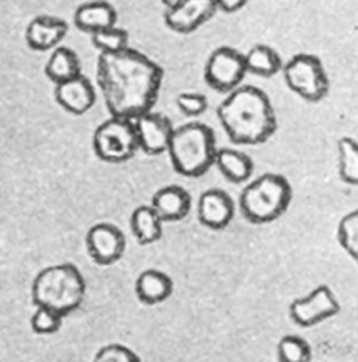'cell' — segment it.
<instances>
[{"mask_svg":"<svg viewBox=\"0 0 358 362\" xmlns=\"http://www.w3.org/2000/svg\"><path fill=\"white\" fill-rule=\"evenodd\" d=\"M279 362H310L311 348L308 342L299 335H284L276 348Z\"/></svg>","mask_w":358,"mask_h":362,"instance_id":"d4e9b609","label":"cell"},{"mask_svg":"<svg viewBox=\"0 0 358 362\" xmlns=\"http://www.w3.org/2000/svg\"><path fill=\"white\" fill-rule=\"evenodd\" d=\"M130 229L140 245H150L161 238L163 221L151 205H140L130 215Z\"/></svg>","mask_w":358,"mask_h":362,"instance_id":"7402d4cb","label":"cell"},{"mask_svg":"<svg viewBox=\"0 0 358 362\" xmlns=\"http://www.w3.org/2000/svg\"><path fill=\"white\" fill-rule=\"evenodd\" d=\"M117 23L116 8L106 0H92L81 3L74 13V24L78 30L89 35L100 30L115 27Z\"/></svg>","mask_w":358,"mask_h":362,"instance_id":"2e32d148","label":"cell"},{"mask_svg":"<svg viewBox=\"0 0 358 362\" xmlns=\"http://www.w3.org/2000/svg\"><path fill=\"white\" fill-rule=\"evenodd\" d=\"M67 33L68 24L65 20L50 14H41L27 24L24 38L33 51L45 52L59 47Z\"/></svg>","mask_w":358,"mask_h":362,"instance_id":"4fadbf2b","label":"cell"},{"mask_svg":"<svg viewBox=\"0 0 358 362\" xmlns=\"http://www.w3.org/2000/svg\"><path fill=\"white\" fill-rule=\"evenodd\" d=\"M44 72L54 85H58L81 75V62L74 49L68 47H57L51 51Z\"/></svg>","mask_w":358,"mask_h":362,"instance_id":"ffe728a7","label":"cell"},{"mask_svg":"<svg viewBox=\"0 0 358 362\" xmlns=\"http://www.w3.org/2000/svg\"><path fill=\"white\" fill-rule=\"evenodd\" d=\"M55 102L68 113L81 116L89 112L96 102V90L91 81L82 74L55 85Z\"/></svg>","mask_w":358,"mask_h":362,"instance_id":"5bb4252c","label":"cell"},{"mask_svg":"<svg viewBox=\"0 0 358 362\" xmlns=\"http://www.w3.org/2000/svg\"><path fill=\"white\" fill-rule=\"evenodd\" d=\"M338 175L342 182L358 185V141L344 136L337 143Z\"/></svg>","mask_w":358,"mask_h":362,"instance_id":"603a6c76","label":"cell"},{"mask_svg":"<svg viewBox=\"0 0 358 362\" xmlns=\"http://www.w3.org/2000/svg\"><path fill=\"white\" fill-rule=\"evenodd\" d=\"M163 3V6L166 7V10H170V8H174L177 6H180L184 0H160Z\"/></svg>","mask_w":358,"mask_h":362,"instance_id":"4dcf8cb0","label":"cell"},{"mask_svg":"<svg viewBox=\"0 0 358 362\" xmlns=\"http://www.w3.org/2000/svg\"><path fill=\"white\" fill-rule=\"evenodd\" d=\"M163 78V68L134 48L98 55L96 82L112 117L134 120L153 110Z\"/></svg>","mask_w":358,"mask_h":362,"instance_id":"6da1fadb","label":"cell"},{"mask_svg":"<svg viewBox=\"0 0 358 362\" xmlns=\"http://www.w3.org/2000/svg\"><path fill=\"white\" fill-rule=\"evenodd\" d=\"M150 205L163 222H175L188 215L191 197L180 185H166L154 192Z\"/></svg>","mask_w":358,"mask_h":362,"instance_id":"e0dca14e","label":"cell"},{"mask_svg":"<svg viewBox=\"0 0 358 362\" xmlns=\"http://www.w3.org/2000/svg\"><path fill=\"white\" fill-rule=\"evenodd\" d=\"M235 214V205L228 192L219 188L204 191L198 198L197 216L198 221L214 230L226 228Z\"/></svg>","mask_w":358,"mask_h":362,"instance_id":"9a60e30c","label":"cell"},{"mask_svg":"<svg viewBox=\"0 0 358 362\" xmlns=\"http://www.w3.org/2000/svg\"><path fill=\"white\" fill-rule=\"evenodd\" d=\"M86 249L95 263L109 266L123 256L126 238L116 225L99 222L91 226L86 233Z\"/></svg>","mask_w":358,"mask_h":362,"instance_id":"8fae6325","label":"cell"},{"mask_svg":"<svg viewBox=\"0 0 358 362\" xmlns=\"http://www.w3.org/2000/svg\"><path fill=\"white\" fill-rule=\"evenodd\" d=\"M86 284L74 263H61L42 269L31 286L33 303L51 310L62 318L79 308L85 297Z\"/></svg>","mask_w":358,"mask_h":362,"instance_id":"3957f363","label":"cell"},{"mask_svg":"<svg viewBox=\"0 0 358 362\" xmlns=\"http://www.w3.org/2000/svg\"><path fill=\"white\" fill-rule=\"evenodd\" d=\"M92 45L99 54H115L129 47V33L117 25L91 34Z\"/></svg>","mask_w":358,"mask_h":362,"instance_id":"cb8c5ba5","label":"cell"},{"mask_svg":"<svg viewBox=\"0 0 358 362\" xmlns=\"http://www.w3.org/2000/svg\"><path fill=\"white\" fill-rule=\"evenodd\" d=\"M134 291L137 298L147 305H154L167 300L173 293V280L160 270L147 269L136 280Z\"/></svg>","mask_w":358,"mask_h":362,"instance_id":"ac0fdd59","label":"cell"},{"mask_svg":"<svg viewBox=\"0 0 358 362\" xmlns=\"http://www.w3.org/2000/svg\"><path fill=\"white\" fill-rule=\"evenodd\" d=\"M337 239L341 247L358 263V209L341 218L337 228Z\"/></svg>","mask_w":358,"mask_h":362,"instance_id":"484cf974","label":"cell"},{"mask_svg":"<svg viewBox=\"0 0 358 362\" xmlns=\"http://www.w3.org/2000/svg\"><path fill=\"white\" fill-rule=\"evenodd\" d=\"M216 116L235 144H262L277 130L276 112L267 93L252 85L231 90L219 103Z\"/></svg>","mask_w":358,"mask_h":362,"instance_id":"7a4b0ae2","label":"cell"},{"mask_svg":"<svg viewBox=\"0 0 358 362\" xmlns=\"http://www.w3.org/2000/svg\"><path fill=\"white\" fill-rule=\"evenodd\" d=\"M133 126L139 150L150 156L167 153L174 132V126L167 116L150 110L136 117Z\"/></svg>","mask_w":358,"mask_h":362,"instance_id":"30bf717a","label":"cell"},{"mask_svg":"<svg viewBox=\"0 0 358 362\" xmlns=\"http://www.w3.org/2000/svg\"><path fill=\"white\" fill-rule=\"evenodd\" d=\"M61 324V315L42 307H37L35 313L31 317V328L37 334H54L59 329Z\"/></svg>","mask_w":358,"mask_h":362,"instance_id":"83f0119b","label":"cell"},{"mask_svg":"<svg viewBox=\"0 0 358 362\" xmlns=\"http://www.w3.org/2000/svg\"><path fill=\"white\" fill-rule=\"evenodd\" d=\"M246 74L250 72L256 76L270 78L283 68L280 54L267 44H256L243 54Z\"/></svg>","mask_w":358,"mask_h":362,"instance_id":"44dd1931","label":"cell"},{"mask_svg":"<svg viewBox=\"0 0 358 362\" xmlns=\"http://www.w3.org/2000/svg\"><path fill=\"white\" fill-rule=\"evenodd\" d=\"M218 11L214 0H184L164 11L166 25L178 34H190L209 21Z\"/></svg>","mask_w":358,"mask_h":362,"instance_id":"7c38bea8","label":"cell"},{"mask_svg":"<svg viewBox=\"0 0 358 362\" xmlns=\"http://www.w3.org/2000/svg\"><path fill=\"white\" fill-rule=\"evenodd\" d=\"M340 311V303L331 288L325 284L316 287L304 297H299L289 305L291 321L303 328L320 324Z\"/></svg>","mask_w":358,"mask_h":362,"instance_id":"9c48e42d","label":"cell"},{"mask_svg":"<svg viewBox=\"0 0 358 362\" xmlns=\"http://www.w3.org/2000/svg\"><path fill=\"white\" fill-rule=\"evenodd\" d=\"M290 201V182L280 174L266 173L242 189L239 206L249 222L260 225L280 218L289 208Z\"/></svg>","mask_w":358,"mask_h":362,"instance_id":"5b68a950","label":"cell"},{"mask_svg":"<svg viewBox=\"0 0 358 362\" xmlns=\"http://www.w3.org/2000/svg\"><path fill=\"white\" fill-rule=\"evenodd\" d=\"M246 75L243 54L232 47L215 48L204 66V79L216 92H231L241 86Z\"/></svg>","mask_w":358,"mask_h":362,"instance_id":"ba28073f","label":"cell"},{"mask_svg":"<svg viewBox=\"0 0 358 362\" xmlns=\"http://www.w3.org/2000/svg\"><path fill=\"white\" fill-rule=\"evenodd\" d=\"M216 143L212 129L200 122L174 127L167 154L173 168L184 177H201L214 165Z\"/></svg>","mask_w":358,"mask_h":362,"instance_id":"277c9868","label":"cell"},{"mask_svg":"<svg viewBox=\"0 0 358 362\" xmlns=\"http://www.w3.org/2000/svg\"><path fill=\"white\" fill-rule=\"evenodd\" d=\"M214 3L224 13H236L246 6L248 0H214Z\"/></svg>","mask_w":358,"mask_h":362,"instance_id":"f546056e","label":"cell"},{"mask_svg":"<svg viewBox=\"0 0 358 362\" xmlns=\"http://www.w3.org/2000/svg\"><path fill=\"white\" fill-rule=\"evenodd\" d=\"M92 362H142L140 358L127 346L109 344L102 346Z\"/></svg>","mask_w":358,"mask_h":362,"instance_id":"f1b7e54d","label":"cell"},{"mask_svg":"<svg viewBox=\"0 0 358 362\" xmlns=\"http://www.w3.org/2000/svg\"><path fill=\"white\" fill-rule=\"evenodd\" d=\"M175 105L183 115H185L188 117H197V116H201L207 110L208 100L204 93L181 92L175 98Z\"/></svg>","mask_w":358,"mask_h":362,"instance_id":"4316f807","label":"cell"},{"mask_svg":"<svg viewBox=\"0 0 358 362\" xmlns=\"http://www.w3.org/2000/svg\"><path fill=\"white\" fill-rule=\"evenodd\" d=\"M286 86L299 98L316 103L323 100L330 90V79L323 61L313 54L293 55L282 68Z\"/></svg>","mask_w":358,"mask_h":362,"instance_id":"8992f818","label":"cell"},{"mask_svg":"<svg viewBox=\"0 0 358 362\" xmlns=\"http://www.w3.org/2000/svg\"><path fill=\"white\" fill-rule=\"evenodd\" d=\"M92 148L95 156L109 164L130 160L139 150L133 120L109 117L93 132Z\"/></svg>","mask_w":358,"mask_h":362,"instance_id":"52a82bcc","label":"cell"},{"mask_svg":"<svg viewBox=\"0 0 358 362\" xmlns=\"http://www.w3.org/2000/svg\"><path fill=\"white\" fill-rule=\"evenodd\" d=\"M214 165L219 170V173L233 184L245 182L253 173V161L252 158L233 148H218Z\"/></svg>","mask_w":358,"mask_h":362,"instance_id":"d6986e66","label":"cell"}]
</instances>
